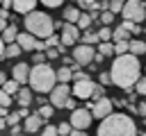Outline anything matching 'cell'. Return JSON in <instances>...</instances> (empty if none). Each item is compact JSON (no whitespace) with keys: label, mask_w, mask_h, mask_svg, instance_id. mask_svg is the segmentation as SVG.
I'll return each instance as SVG.
<instances>
[{"label":"cell","mask_w":146,"mask_h":136,"mask_svg":"<svg viewBox=\"0 0 146 136\" xmlns=\"http://www.w3.org/2000/svg\"><path fill=\"white\" fill-rule=\"evenodd\" d=\"M7 25H9V23H7V20H2V18H0V34H2V32H5V29H7Z\"/></svg>","instance_id":"cell-50"},{"label":"cell","mask_w":146,"mask_h":136,"mask_svg":"<svg viewBox=\"0 0 146 136\" xmlns=\"http://www.w3.org/2000/svg\"><path fill=\"white\" fill-rule=\"evenodd\" d=\"M123 20H130L135 25H139L141 20H146V5L139 0H128L123 2V11H121Z\"/></svg>","instance_id":"cell-5"},{"label":"cell","mask_w":146,"mask_h":136,"mask_svg":"<svg viewBox=\"0 0 146 136\" xmlns=\"http://www.w3.org/2000/svg\"><path fill=\"white\" fill-rule=\"evenodd\" d=\"M135 93H137V95H144V97H146V77H139V82L135 84Z\"/></svg>","instance_id":"cell-32"},{"label":"cell","mask_w":146,"mask_h":136,"mask_svg":"<svg viewBox=\"0 0 146 136\" xmlns=\"http://www.w3.org/2000/svg\"><path fill=\"white\" fill-rule=\"evenodd\" d=\"M139 77H141V63H139L137 57L123 54V57H116V59H114L112 70H110L112 84H116V86L123 88V91H132L135 84L139 82Z\"/></svg>","instance_id":"cell-1"},{"label":"cell","mask_w":146,"mask_h":136,"mask_svg":"<svg viewBox=\"0 0 146 136\" xmlns=\"http://www.w3.org/2000/svg\"><path fill=\"white\" fill-rule=\"evenodd\" d=\"M87 77H89V75H84L82 70H75V73H73V82H78V79H87Z\"/></svg>","instance_id":"cell-43"},{"label":"cell","mask_w":146,"mask_h":136,"mask_svg":"<svg viewBox=\"0 0 146 136\" xmlns=\"http://www.w3.org/2000/svg\"><path fill=\"white\" fill-rule=\"evenodd\" d=\"M43 7H48V9H57V7H62V0H43Z\"/></svg>","instance_id":"cell-38"},{"label":"cell","mask_w":146,"mask_h":136,"mask_svg":"<svg viewBox=\"0 0 146 136\" xmlns=\"http://www.w3.org/2000/svg\"><path fill=\"white\" fill-rule=\"evenodd\" d=\"M25 29L39 41H46L48 36L55 34V20L46 11H32L25 16Z\"/></svg>","instance_id":"cell-3"},{"label":"cell","mask_w":146,"mask_h":136,"mask_svg":"<svg viewBox=\"0 0 146 136\" xmlns=\"http://www.w3.org/2000/svg\"><path fill=\"white\" fill-rule=\"evenodd\" d=\"M0 39H2V43H5V45L16 43V39H18V29H16V25H7V29L0 34Z\"/></svg>","instance_id":"cell-18"},{"label":"cell","mask_w":146,"mask_h":136,"mask_svg":"<svg viewBox=\"0 0 146 136\" xmlns=\"http://www.w3.org/2000/svg\"><path fill=\"white\" fill-rule=\"evenodd\" d=\"M11 7H14L16 14H32V11H36V2L34 0H16V2H11Z\"/></svg>","instance_id":"cell-15"},{"label":"cell","mask_w":146,"mask_h":136,"mask_svg":"<svg viewBox=\"0 0 146 136\" xmlns=\"http://www.w3.org/2000/svg\"><path fill=\"white\" fill-rule=\"evenodd\" d=\"M16 43H18V48H21L23 52H30V50H34V45H36V39H34L32 34H27V32H18V39H16Z\"/></svg>","instance_id":"cell-13"},{"label":"cell","mask_w":146,"mask_h":136,"mask_svg":"<svg viewBox=\"0 0 146 136\" xmlns=\"http://www.w3.org/2000/svg\"><path fill=\"white\" fill-rule=\"evenodd\" d=\"M23 50L18 48V43H11V45H5V59H14V57H18Z\"/></svg>","instance_id":"cell-23"},{"label":"cell","mask_w":146,"mask_h":136,"mask_svg":"<svg viewBox=\"0 0 146 136\" xmlns=\"http://www.w3.org/2000/svg\"><path fill=\"white\" fill-rule=\"evenodd\" d=\"M98 54H103V57L114 54V43H112V41H110V43H98Z\"/></svg>","instance_id":"cell-27"},{"label":"cell","mask_w":146,"mask_h":136,"mask_svg":"<svg viewBox=\"0 0 146 136\" xmlns=\"http://www.w3.org/2000/svg\"><path fill=\"white\" fill-rule=\"evenodd\" d=\"M80 29H78V25H68V23H64V27H62V45L64 48H75L78 45V39H80Z\"/></svg>","instance_id":"cell-10"},{"label":"cell","mask_w":146,"mask_h":136,"mask_svg":"<svg viewBox=\"0 0 146 136\" xmlns=\"http://www.w3.org/2000/svg\"><path fill=\"white\" fill-rule=\"evenodd\" d=\"M43 43H46V50H48V48H59V45H62V39L52 34V36H48V39H46Z\"/></svg>","instance_id":"cell-31"},{"label":"cell","mask_w":146,"mask_h":136,"mask_svg":"<svg viewBox=\"0 0 146 136\" xmlns=\"http://www.w3.org/2000/svg\"><path fill=\"white\" fill-rule=\"evenodd\" d=\"M55 82H57V75H55V70L48 63H39V66L30 68L27 84L32 86V91H36V93H50L55 88Z\"/></svg>","instance_id":"cell-4"},{"label":"cell","mask_w":146,"mask_h":136,"mask_svg":"<svg viewBox=\"0 0 146 136\" xmlns=\"http://www.w3.org/2000/svg\"><path fill=\"white\" fill-rule=\"evenodd\" d=\"M16 102L21 104V109H27V107L32 104V88L21 86V88H18V93H16Z\"/></svg>","instance_id":"cell-17"},{"label":"cell","mask_w":146,"mask_h":136,"mask_svg":"<svg viewBox=\"0 0 146 136\" xmlns=\"http://www.w3.org/2000/svg\"><path fill=\"white\" fill-rule=\"evenodd\" d=\"M112 79H110V73H100V86H107Z\"/></svg>","instance_id":"cell-42"},{"label":"cell","mask_w":146,"mask_h":136,"mask_svg":"<svg viewBox=\"0 0 146 136\" xmlns=\"http://www.w3.org/2000/svg\"><path fill=\"white\" fill-rule=\"evenodd\" d=\"M34 50H36V52H43V50H46V43L36 39V45H34Z\"/></svg>","instance_id":"cell-46"},{"label":"cell","mask_w":146,"mask_h":136,"mask_svg":"<svg viewBox=\"0 0 146 136\" xmlns=\"http://www.w3.org/2000/svg\"><path fill=\"white\" fill-rule=\"evenodd\" d=\"M103 97H105V88L98 84V86L94 88V95H91V100H94V102H98V100H103Z\"/></svg>","instance_id":"cell-35"},{"label":"cell","mask_w":146,"mask_h":136,"mask_svg":"<svg viewBox=\"0 0 146 136\" xmlns=\"http://www.w3.org/2000/svg\"><path fill=\"white\" fill-rule=\"evenodd\" d=\"M46 57H48V59H57V57H59V50H57V48H48V50H46Z\"/></svg>","instance_id":"cell-41"},{"label":"cell","mask_w":146,"mask_h":136,"mask_svg":"<svg viewBox=\"0 0 146 136\" xmlns=\"http://www.w3.org/2000/svg\"><path fill=\"white\" fill-rule=\"evenodd\" d=\"M137 113H141V116H144V118H146V100H144V102H139V104H137Z\"/></svg>","instance_id":"cell-44"},{"label":"cell","mask_w":146,"mask_h":136,"mask_svg":"<svg viewBox=\"0 0 146 136\" xmlns=\"http://www.w3.org/2000/svg\"><path fill=\"white\" fill-rule=\"evenodd\" d=\"M91 23H94V20H91V14H89V11H82V14H80V20H78V29H80V32H87V29L91 27Z\"/></svg>","instance_id":"cell-22"},{"label":"cell","mask_w":146,"mask_h":136,"mask_svg":"<svg viewBox=\"0 0 146 136\" xmlns=\"http://www.w3.org/2000/svg\"><path fill=\"white\" fill-rule=\"evenodd\" d=\"M18 116H21V118H30V116H32V113H30V111H27V109H21V111H18Z\"/></svg>","instance_id":"cell-47"},{"label":"cell","mask_w":146,"mask_h":136,"mask_svg":"<svg viewBox=\"0 0 146 136\" xmlns=\"http://www.w3.org/2000/svg\"><path fill=\"white\" fill-rule=\"evenodd\" d=\"M23 127H25V131H30V134H34V131H39V129L43 127V118H41L39 113H32L30 118H25V122H23Z\"/></svg>","instance_id":"cell-16"},{"label":"cell","mask_w":146,"mask_h":136,"mask_svg":"<svg viewBox=\"0 0 146 136\" xmlns=\"http://www.w3.org/2000/svg\"><path fill=\"white\" fill-rule=\"evenodd\" d=\"M0 59H5V43H2V39H0Z\"/></svg>","instance_id":"cell-52"},{"label":"cell","mask_w":146,"mask_h":136,"mask_svg":"<svg viewBox=\"0 0 146 136\" xmlns=\"http://www.w3.org/2000/svg\"><path fill=\"white\" fill-rule=\"evenodd\" d=\"M9 104H11V95H7V93L0 88V107H2V109H7Z\"/></svg>","instance_id":"cell-36"},{"label":"cell","mask_w":146,"mask_h":136,"mask_svg":"<svg viewBox=\"0 0 146 136\" xmlns=\"http://www.w3.org/2000/svg\"><path fill=\"white\" fill-rule=\"evenodd\" d=\"M128 34H130V32H128L125 27H121V25H119V27H114V34H112V39H114L116 43H119V41H128Z\"/></svg>","instance_id":"cell-24"},{"label":"cell","mask_w":146,"mask_h":136,"mask_svg":"<svg viewBox=\"0 0 146 136\" xmlns=\"http://www.w3.org/2000/svg\"><path fill=\"white\" fill-rule=\"evenodd\" d=\"M80 9L75 7V5H66L64 7V14H62V18H64V23H68V25H78V20H80Z\"/></svg>","instance_id":"cell-14"},{"label":"cell","mask_w":146,"mask_h":136,"mask_svg":"<svg viewBox=\"0 0 146 136\" xmlns=\"http://www.w3.org/2000/svg\"><path fill=\"white\" fill-rule=\"evenodd\" d=\"M98 136H137V125L128 113H112L98 125Z\"/></svg>","instance_id":"cell-2"},{"label":"cell","mask_w":146,"mask_h":136,"mask_svg":"<svg viewBox=\"0 0 146 136\" xmlns=\"http://www.w3.org/2000/svg\"><path fill=\"white\" fill-rule=\"evenodd\" d=\"M103 59H105V57H103V54H98V52H96V57H94V63H100V61H103Z\"/></svg>","instance_id":"cell-51"},{"label":"cell","mask_w":146,"mask_h":136,"mask_svg":"<svg viewBox=\"0 0 146 136\" xmlns=\"http://www.w3.org/2000/svg\"><path fill=\"white\" fill-rule=\"evenodd\" d=\"M68 97H71V86H68V84H57V86L50 91V107L64 109V104H66Z\"/></svg>","instance_id":"cell-7"},{"label":"cell","mask_w":146,"mask_h":136,"mask_svg":"<svg viewBox=\"0 0 146 136\" xmlns=\"http://www.w3.org/2000/svg\"><path fill=\"white\" fill-rule=\"evenodd\" d=\"M112 109H114L112 100H110V97H103V100L94 102L89 111H91V116H94V118H98V120H105L107 116H112Z\"/></svg>","instance_id":"cell-11"},{"label":"cell","mask_w":146,"mask_h":136,"mask_svg":"<svg viewBox=\"0 0 146 136\" xmlns=\"http://www.w3.org/2000/svg\"><path fill=\"white\" fill-rule=\"evenodd\" d=\"M128 43H130V41H119V43H114V54H116V57L128 54Z\"/></svg>","instance_id":"cell-29"},{"label":"cell","mask_w":146,"mask_h":136,"mask_svg":"<svg viewBox=\"0 0 146 136\" xmlns=\"http://www.w3.org/2000/svg\"><path fill=\"white\" fill-rule=\"evenodd\" d=\"M71 127L73 129H80V131H84L89 125H91V111L89 109H75V111H71Z\"/></svg>","instance_id":"cell-9"},{"label":"cell","mask_w":146,"mask_h":136,"mask_svg":"<svg viewBox=\"0 0 146 136\" xmlns=\"http://www.w3.org/2000/svg\"><path fill=\"white\" fill-rule=\"evenodd\" d=\"M18 120H21V116H18V113H9V116H7V125H11V127H16V125H18Z\"/></svg>","instance_id":"cell-39"},{"label":"cell","mask_w":146,"mask_h":136,"mask_svg":"<svg viewBox=\"0 0 146 136\" xmlns=\"http://www.w3.org/2000/svg\"><path fill=\"white\" fill-rule=\"evenodd\" d=\"M5 84H7V75H5V73H2V70H0V88H2V86H5Z\"/></svg>","instance_id":"cell-48"},{"label":"cell","mask_w":146,"mask_h":136,"mask_svg":"<svg viewBox=\"0 0 146 136\" xmlns=\"http://www.w3.org/2000/svg\"><path fill=\"white\" fill-rule=\"evenodd\" d=\"M41 136H59V134H57V127L55 125H48V127L41 129Z\"/></svg>","instance_id":"cell-37"},{"label":"cell","mask_w":146,"mask_h":136,"mask_svg":"<svg viewBox=\"0 0 146 136\" xmlns=\"http://www.w3.org/2000/svg\"><path fill=\"white\" fill-rule=\"evenodd\" d=\"M71 131H73V127H71V122H68V120L57 125V134H59V136H71Z\"/></svg>","instance_id":"cell-30"},{"label":"cell","mask_w":146,"mask_h":136,"mask_svg":"<svg viewBox=\"0 0 146 136\" xmlns=\"http://www.w3.org/2000/svg\"><path fill=\"white\" fill-rule=\"evenodd\" d=\"M110 11H112L114 16L121 14V11H123V2H121V0H112V2H110Z\"/></svg>","instance_id":"cell-34"},{"label":"cell","mask_w":146,"mask_h":136,"mask_svg":"<svg viewBox=\"0 0 146 136\" xmlns=\"http://www.w3.org/2000/svg\"><path fill=\"white\" fill-rule=\"evenodd\" d=\"M36 113H39L43 120H48V118L52 116V107H50V104H43V107H39V111H36Z\"/></svg>","instance_id":"cell-33"},{"label":"cell","mask_w":146,"mask_h":136,"mask_svg":"<svg viewBox=\"0 0 146 136\" xmlns=\"http://www.w3.org/2000/svg\"><path fill=\"white\" fill-rule=\"evenodd\" d=\"M5 127H7V120H5V118H0V131H2Z\"/></svg>","instance_id":"cell-53"},{"label":"cell","mask_w":146,"mask_h":136,"mask_svg":"<svg viewBox=\"0 0 146 136\" xmlns=\"http://www.w3.org/2000/svg\"><path fill=\"white\" fill-rule=\"evenodd\" d=\"M43 59H46V54H43V52H34V57H32V61H34V66H39V63H46Z\"/></svg>","instance_id":"cell-40"},{"label":"cell","mask_w":146,"mask_h":136,"mask_svg":"<svg viewBox=\"0 0 146 136\" xmlns=\"http://www.w3.org/2000/svg\"><path fill=\"white\" fill-rule=\"evenodd\" d=\"M18 86H21L18 82H14V79H7V84L2 86V91H5L7 95H16V93H18Z\"/></svg>","instance_id":"cell-28"},{"label":"cell","mask_w":146,"mask_h":136,"mask_svg":"<svg viewBox=\"0 0 146 136\" xmlns=\"http://www.w3.org/2000/svg\"><path fill=\"white\" fill-rule=\"evenodd\" d=\"M94 57H96V50L91 45H84V43H78L73 48V61L78 66H89L94 63Z\"/></svg>","instance_id":"cell-6"},{"label":"cell","mask_w":146,"mask_h":136,"mask_svg":"<svg viewBox=\"0 0 146 136\" xmlns=\"http://www.w3.org/2000/svg\"><path fill=\"white\" fill-rule=\"evenodd\" d=\"M55 75H57V82H59V84H68V82L73 79V70H71L68 66H62L59 70H55Z\"/></svg>","instance_id":"cell-20"},{"label":"cell","mask_w":146,"mask_h":136,"mask_svg":"<svg viewBox=\"0 0 146 136\" xmlns=\"http://www.w3.org/2000/svg\"><path fill=\"white\" fill-rule=\"evenodd\" d=\"M100 23H103V27H112V23H114V14L107 9V11H100V18H98Z\"/></svg>","instance_id":"cell-25"},{"label":"cell","mask_w":146,"mask_h":136,"mask_svg":"<svg viewBox=\"0 0 146 136\" xmlns=\"http://www.w3.org/2000/svg\"><path fill=\"white\" fill-rule=\"evenodd\" d=\"M128 54H132V57L146 54V43H144V41H139V39H132V41L128 43Z\"/></svg>","instance_id":"cell-19"},{"label":"cell","mask_w":146,"mask_h":136,"mask_svg":"<svg viewBox=\"0 0 146 136\" xmlns=\"http://www.w3.org/2000/svg\"><path fill=\"white\" fill-rule=\"evenodd\" d=\"M71 136H87V131H80V129H73Z\"/></svg>","instance_id":"cell-49"},{"label":"cell","mask_w":146,"mask_h":136,"mask_svg":"<svg viewBox=\"0 0 146 136\" xmlns=\"http://www.w3.org/2000/svg\"><path fill=\"white\" fill-rule=\"evenodd\" d=\"M112 34H114L112 27H100V29H98V39H100V43H110Z\"/></svg>","instance_id":"cell-26"},{"label":"cell","mask_w":146,"mask_h":136,"mask_svg":"<svg viewBox=\"0 0 146 136\" xmlns=\"http://www.w3.org/2000/svg\"><path fill=\"white\" fill-rule=\"evenodd\" d=\"M11 79L18 82V84H25L30 79V66L25 61H18L16 66H11Z\"/></svg>","instance_id":"cell-12"},{"label":"cell","mask_w":146,"mask_h":136,"mask_svg":"<svg viewBox=\"0 0 146 136\" xmlns=\"http://www.w3.org/2000/svg\"><path fill=\"white\" fill-rule=\"evenodd\" d=\"M96 86H98V84L91 82V77H87V79H78V82H73V97L87 100V97L94 95V88H96Z\"/></svg>","instance_id":"cell-8"},{"label":"cell","mask_w":146,"mask_h":136,"mask_svg":"<svg viewBox=\"0 0 146 136\" xmlns=\"http://www.w3.org/2000/svg\"><path fill=\"white\" fill-rule=\"evenodd\" d=\"M80 39H82V43L84 45H96V43H100V39H98V32H91V29H87V32H82L80 34Z\"/></svg>","instance_id":"cell-21"},{"label":"cell","mask_w":146,"mask_h":136,"mask_svg":"<svg viewBox=\"0 0 146 136\" xmlns=\"http://www.w3.org/2000/svg\"><path fill=\"white\" fill-rule=\"evenodd\" d=\"M141 136H146V131H144V134H141Z\"/></svg>","instance_id":"cell-54"},{"label":"cell","mask_w":146,"mask_h":136,"mask_svg":"<svg viewBox=\"0 0 146 136\" xmlns=\"http://www.w3.org/2000/svg\"><path fill=\"white\" fill-rule=\"evenodd\" d=\"M21 136H23V134H21Z\"/></svg>","instance_id":"cell-55"},{"label":"cell","mask_w":146,"mask_h":136,"mask_svg":"<svg viewBox=\"0 0 146 136\" xmlns=\"http://www.w3.org/2000/svg\"><path fill=\"white\" fill-rule=\"evenodd\" d=\"M64 109H71V111H75V100H73V97H68V100H66V104H64Z\"/></svg>","instance_id":"cell-45"}]
</instances>
